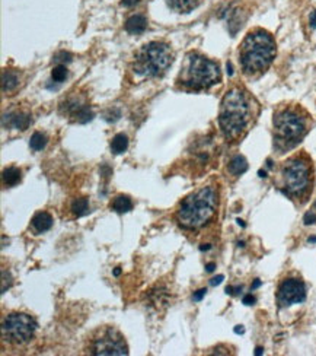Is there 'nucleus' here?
<instances>
[{"mask_svg": "<svg viewBox=\"0 0 316 356\" xmlns=\"http://www.w3.org/2000/svg\"><path fill=\"white\" fill-rule=\"evenodd\" d=\"M201 0H166L168 6L178 13H190L194 10Z\"/></svg>", "mask_w": 316, "mask_h": 356, "instance_id": "obj_15", "label": "nucleus"}, {"mask_svg": "<svg viewBox=\"0 0 316 356\" xmlns=\"http://www.w3.org/2000/svg\"><path fill=\"white\" fill-rule=\"evenodd\" d=\"M311 26L312 28H316V10H314L311 13Z\"/></svg>", "mask_w": 316, "mask_h": 356, "instance_id": "obj_30", "label": "nucleus"}, {"mask_svg": "<svg viewBox=\"0 0 316 356\" xmlns=\"http://www.w3.org/2000/svg\"><path fill=\"white\" fill-rule=\"evenodd\" d=\"M111 209L117 213H127L133 209V202L128 196H124V194H118L112 203H111Z\"/></svg>", "mask_w": 316, "mask_h": 356, "instance_id": "obj_16", "label": "nucleus"}, {"mask_svg": "<svg viewBox=\"0 0 316 356\" xmlns=\"http://www.w3.org/2000/svg\"><path fill=\"white\" fill-rule=\"evenodd\" d=\"M70 212L74 218H80L89 213V202L86 197H76L70 203Z\"/></svg>", "mask_w": 316, "mask_h": 356, "instance_id": "obj_17", "label": "nucleus"}, {"mask_svg": "<svg viewBox=\"0 0 316 356\" xmlns=\"http://www.w3.org/2000/svg\"><path fill=\"white\" fill-rule=\"evenodd\" d=\"M242 302H244L245 305H254V304L257 302V300H255V297H254L252 294H248V295L244 297Z\"/></svg>", "mask_w": 316, "mask_h": 356, "instance_id": "obj_25", "label": "nucleus"}, {"mask_svg": "<svg viewBox=\"0 0 316 356\" xmlns=\"http://www.w3.org/2000/svg\"><path fill=\"white\" fill-rule=\"evenodd\" d=\"M248 169V161L242 155H236L229 162V172L235 177L242 175Z\"/></svg>", "mask_w": 316, "mask_h": 356, "instance_id": "obj_18", "label": "nucleus"}, {"mask_svg": "<svg viewBox=\"0 0 316 356\" xmlns=\"http://www.w3.org/2000/svg\"><path fill=\"white\" fill-rule=\"evenodd\" d=\"M207 294V289H198L194 295H193V300L194 301H201L204 298V295Z\"/></svg>", "mask_w": 316, "mask_h": 356, "instance_id": "obj_26", "label": "nucleus"}, {"mask_svg": "<svg viewBox=\"0 0 316 356\" xmlns=\"http://www.w3.org/2000/svg\"><path fill=\"white\" fill-rule=\"evenodd\" d=\"M306 300V286L298 278H287L280 282L277 289V304L280 307H290L302 304Z\"/></svg>", "mask_w": 316, "mask_h": 356, "instance_id": "obj_10", "label": "nucleus"}, {"mask_svg": "<svg viewBox=\"0 0 316 356\" xmlns=\"http://www.w3.org/2000/svg\"><path fill=\"white\" fill-rule=\"evenodd\" d=\"M263 351H264L263 348H257L255 349V355H263Z\"/></svg>", "mask_w": 316, "mask_h": 356, "instance_id": "obj_35", "label": "nucleus"}, {"mask_svg": "<svg viewBox=\"0 0 316 356\" xmlns=\"http://www.w3.org/2000/svg\"><path fill=\"white\" fill-rule=\"evenodd\" d=\"M276 41L273 35L264 29L248 32L241 44L239 60L246 75H258L265 72L276 58Z\"/></svg>", "mask_w": 316, "mask_h": 356, "instance_id": "obj_3", "label": "nucleus"}, {"mask_svg": "<svg viewBox=\"0 0 316 356\" xmlns=\"http://www.w3.org/2000/svg\"><path fill=\"white\" fill-rule=\"evenodd\" d=\"M238 224H239L241 226H245V222H244L242 219H238Z\"/></svg>", "mask_w": 316, "mask_h": 356, "instance_id": "obj_39", "label": "nucleus"}, {"mask_svg": "<svg viewBox=\"0 0 316 356\" xmlns=\"http://www.w3.org/2000/svg\"><path fill=\"white\" fill-rule=\"evenodd\" d=\"M128 148V137L124 133H118L111 140V152L115 155H121Z\"/></svg>", "mask_w": 316, "mask_h": 356, "instance_id": "obj_20", "label": "nucleus"}, {"mask_svg": "<svg viewBox=\"0 0 316 356\" xmlns=\"http://www.w3.org/2000/svg\"><path fill=\"white\" fill-rule=\"evenodd\" d=\"M36 321L25 313H10L1 323V337L12 345L22 346L31 342L36 332Z\"/></svg>", "mask_w": 316, "mask_h": 356, "instance_id": "obj_9", "label": "nucleus"}, {"mask_svg": "<svg viewBox=\"0 0 316 356\" xmlns=\"http://www.w3.org/2000/svg\"><path fill=\"white\" fill-rule=\"evenodd\" d=\"M1 180H3V184L7 186V187L16 186L20 181V169L16 168V167H9V168L3 169Z\"/></svg>", "mask_w": 316, "mask_h": 356, "instance_id": "obj_19", "label": "nucleus"}, {"mask_svg": "<svg viewBox=\"0 0 316 356\" xmlns=\"http://www.w3.org/2000/svg\"><path fill=\"white\" fill-rule=\"evenodd\" d=\"M210 248H211L210 244H203V245H200V250H201V251H207V250H210Z\"/></svg>", "mask_w": 316, "mask_h": 356, "instance_id": "obj_34", "label": "nucleus"}, {"mask_svg": "<svg viewBox=\"0 0 316 356\" xmlns=\"http://www.w3.org/2000/svg\"><path fill=\"white\" fill-rule=\"evenodd\" d=\"M258 174H260V177H263V178H264V177H267V174H265V171H260Z\"/></svg>", "mask_w": 316, "mask_h": 356, "instance_id": "obj_38", "label": "nucleus"}, {"mask_svg": "<svg viewBox=\"0 0 316 356\" xmlns=\"http://www.w3.org/2000/svg\"><path fill=\"white\" fill-rule=\"evenodd\" d=\"M260 286H261V281H260V279H255L254 283H252V286H251V289L254 291V289H257V288H260Z\"/></svg>", "mask_w": 316, "mask_h": 356, "instance_id": "obj_33", "label": "nucleus"}, {"mask_svg": "<svg viewBox=\"0 0 316 356\" xmlns=\"http://www.w3.org/2000/svg\"><path fill=\"white\" fill-rule=\"evenodd\" d=\"M303 222H305V225H314V224H316V213H314V212L305 213Z\"/></svg>", "mask_w": 316, "mask_h": 356, "instance_id": "obj_24", "label": "nucleus"}, {"mask_svg": "<svg viewBox=\"0 0 316 356\" xmlns=\"http://www.w3.org/2000/svg\"><path fill=\"white\" fill-rule=\"evenodd\" d=\"M220 79V67L216 61L198 53H190L181 69L178 82L190 91H203L219 83Z\"/></svg>", "mask_w": 316, "mask_h": 356, "instance_id": "obj_4", "label": "nucleus"}, {"mask_svg": "<svg viewBox=\"0 0 316 356\" xmlns=\"http://www.w3.org/2000/svg\"><path fill=\"white\" fill-rule=\"evenodd\" d=\"M31 226L36 234H44L53 226V216L48 212H38L31 219Z\"/></svg>", "mask_w": 316, "mask_h": 356, "instance_id": "obj_11", "label": "nucleus"}, {"mask_svg": "<svg viewBox=\"0 0 316 356\" xmlns=\"http://www.w3.org/2000/svg\"><path fill=\"white\" fill-rule=\"evenodd\" d=\"M83 354L92 356H125L128 355V345L114 326H101L92 330L85 339Z\"/></svg>", "mask_w": 316, "mask_h": 356, "instance_id": "obj_8", "label": "nucleus"}, {"mask_svg": "<svg viewBox=\"0 0 316 356\" xmlns=\"http://www.w3.org/2000/svg\"><path fill=\"white\" fill-rule=\"evenodd\" d=\"M172 60L174 53L166 42L152 41L136 53L134 72L144 77H158L168 70Z\"/></svg>", "mask_w": 316, "mask_h": 356, "instance_id": "obj_7", "label": "nucleus"}, {"mask_svg": "<svg viewBox=\"0 0 316 356\" xmlns=\"http://www.w3.org/2000/svg\"><path fill=\"white\" fill-rule=\"evenodd\" d=\"M252 120V105L248 92L241 88L229 89L220 105L219 124L228 140H238L248 130Z\"/></svg>", "mask_w": 316, "mask_h": 356, "instance_id": "obj_1", "label": "nucleus"}, {"mask_svg": "<svg viewBox=\"0 0 316 356\" xmlns=\"http://www.w3.org/2000/svg\"><path fill=\"white\" fill-rule=\"evenodd\" d=\"M147 28V20L143 15H131L125 20V31L133 35H139L144 32Z\"/></svg>", "mask_w": 316, "mask_h": 356, "instance_id": "obj_12", "label": "nucleus"}, {"mask_svg": "<svg viewBox=\"0 0 316 356\" xmlns=\"http://www.w3.org/2000/svg\"><path fill=\"white\" fill-rule=\"evenodd\" d=\"M47 142H48V139H47V136L44 133L35 131L31 136V139H29V148L32 150H35V152H39V150H42L47 146Z\"/></svg>", "mask_w": 316, "mask_h": 356, "instance_id": "obj_21", "label": "nucleus"}, {"mask_svg": "<svg viewBox=\"0 0 316 356\" xmlns=\"http://www.w3.org/2000/svg\"><path fill=\"white\" fill-rule=\"evenodd\" d=\"M214 269H216V263H209V264L206 266V270H207L209 273H211Z\"/></svg>", "mask_w": 316, "mask_h": 356, "instance_id": "obj_31", "label": "nucleus"}, {"mask_svg": "<svg viewBox=\"0 0 316 356\" xmlns=\"http://www.w3.org/2000/svg\"><path fill=\"white\" fill-rule=\"evenodd\" d=\"M241 291H242V286H236V288H233V286H228V288H226V294H229V295H238Z\"/></svg>", "mask_w": 316, "mask_h": 356, "instance_id": "obj_27", "label": "nucleus"}, {"mask_svg": "<svg viewBox=\"0 0 316 356\" xmlns=\"http://www.w3.org/2000/svg\"><path fill=\"white\" fill-rule=\"evenodd\" d=\"M54 61H57L58 64H63V63H69L71 61V54L70 53H66V51H60L54 56Z\"/></svg>", "mask_w": 316, "mask_h": 356, "instance_id": "obj_23", "label": "nucleus"}, {"mask_svg": "<svg viewBox=\"0 0 316 356\" xmlns=\"http://www.w3.org/2000/svg\"><path fill=\"white\" fill-rule=\"evenodd\" d=\"M19 85V75L15 70H3L1 72V91L12 92Z\"/></svg>", "mask_w": 316, "mask_h": 356, "instance_id": "obj_14", "label": "nucleus"}, {"mask_svg": "<svg viewBox=\"0 0 316 356\" xmlns=\"http://www.w3.org/2000/svg\"><path fill=\"white\" fill-rule=\"evenodd\" d=\"M140 0H123L121 1V4L123 6H125V7H131V6H134V4H137Z\"/></svg>", "mask_w": 316, "mask_h": 356, "instance_id": "obj_29", "label": "nucleus"}, {"mask_svg": "<svg viewBox=\"0 0 316 356\" xmlns=\"http://www.w3.org/2000/svg\"><path fill=\"white\" fill-rule=\"evenodd\" d=\"M308 133V115L302 108L284 107L274 115L276 143L281 149L296 146Z\"/></svg>", "mask_w": 316, "mask_h": 356, "instance_id": "obj_6", "label": "nucleus"}, {"mask_svg": "<svg viewBox=\"0 0 316 356\" xmlns=\"http://www.w3.org/2000/svg\"><path fill=\"white\" fill-rule=\"evenodd\" d=\"M314 168L305 155H296L287 159L281 167V190L286 196L306 200L312 191Z\"/></svg>", "mask_w": 316, "mask_h": 356, "instance_id": "obj_5", "label": "nucleus"}, {"mask_svg": "<svg viewBox=\"0 0 316 356\" xmlns=\"http://www.w3.org/2000/svg\"><path fill=\"white\" fill-rule=\"evenodd\" d=\"M228 72H229V75L233 73V69H232V64L230 63H228Z\"/></svg>", "mask_w": 316, "mask_h": 356, "instance_id": "obj_36", "label": "nucleus"}, {"mask_svg": "<svg viewBox=\"0 0 316 356\" xmlns=\"http://www.w3.org/2000/svg\"><path fill=\"white\" fill-rule=\"evenodd\" d=\"M51 77H53L54 82L61 83L67 77V69H66V66L64 64H57L53 69V72H51Z\"/></svg>", "mask_w": 316, "mask_h": 356, "instance_id": "obj_22", "label": "nucleus"}, {"mask_svg": "<svg viewBox=\"0 0 316 356\" xmlns=\"http://www.w3.org/2000/svg\"><path fill=\"white\" fill-rule=\"evenodd\" d=\"M120 273H121V270H120V267H117V269L114 270V276H120Z\"/></svg>", "mask_w": 316, "mask_h": 356, "instance_id": "obj_37", "label": "nucleus"}, {"mask_svg": "<svg viewBox=\"0 0 316 356\" xmlns=\"http://www.w3.org/2000/svg\"><path fill=\"white\" fill-rule=\"evenodd\" d=\"M308 241H309V243H316V237H311Z\"/></svg>", "mask_w": 316, "mask_h": 356, "instance_id": "obj_40", "label": "nucleus"}, {"mask_svg": "<svg viewBox=\"0 0 316 356\" xmlns=\"http://www.w3.org/2000/svg\"><path fill=\"white\" fill-rule=\"evenodd\" d=\"M223 279H225V276H223V275H219V276H216V278H213V279L210 281V285H211V286H217V285H220V283L223 282Z\"/></svg>", "mask_w": 316, "mask_h": 356, "instance_id": "obj_28", "label": "nucleus"}, {"mask_svg": "<svg viewBox=\"0 0 316 356\" xmlns=\"http://www.w3.org/2000/svg\"><path fill=\"white\" fill-rule=\"evenodd\" d=\"M219 193L213 186H204L190 193L178 205L175 218L185 229H198L209 224L216 215Z\"/></svg>", "mask_w": 316, "mask_h": 356, "instance_id": "obj_2", "label": "nucleus"}, {"mask_svg": "<svg viewBox=\"0 0 316 356\" xmlns=\"http://www.w3.org/2000/svg\"><path fill=\"white\" fill-rule=\"evenodd\" d=\"M3 118H7V126L18 129V130H26L31 124V117L26 112H12L9 115H4Z\"/></svg>", "mask_w": 316, "mask_h": 356, "instance_id": "obj_13", "label": "nucleus"}, {"mask_svg": "<svg viewBox=\"0 0 316 356\" xmlns=\"http://www.w3.org/2000/svg\"><path fill=\"white\" fill-rule=\"evenodd\" d=\"M235 333H236V335H244V333H245L244 326H236V327H235Z\"/></svg>", "mask_w": 316, "mask_h": 356, "instance_id": "obj_32", "label": "nucleus"}]
</instances>
